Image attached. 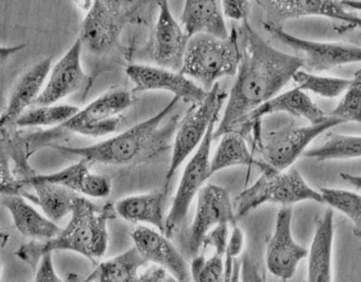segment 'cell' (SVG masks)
Returning a JSON list of instances; mask_svg holds the SVG:
<instances>
[{"label": "cell", "instance_id": "1", "mask_svg": "<svg viewBox=\"0 0 361 282\" xmlns=\"http://www.w3.org/2000/svg\"><path fill=\"white\" fill-rule=\"evenodd\" d=\"M238 32L242 59L222 120L215 128L214 140L234 131L243 118L276 97L302 68L298 56L274 48L250 27L248 20L242 23Z\"/></svg>", "mask_w": 361, "mask_h": 282}, {"label": "cell", "instance_id": "2", "mask_svg": "<svg viewBox=\"0 0 361 282\" xmlns=\"http://www.w3.org/2000/svg\"><path fill=\"white\" fill-rule=\"evenodd\" d=\"M180 101L174 97L154 116L99 143L82 147L54 144L50 147L65 154L80 157L91 165H129L140 162L141 159H153L170 149L171 141L180 123V116L171 118L166 124L163 122L178 106Z\"/></svg>", "mask_w": 361, "mask_h": 282}, {"label": "cell", "instance_id": "3", "mask_svg": "<svg viewBox=\"0 0 361 282\" xmlns=\"http://www.w3.org/2000/svg\"><path fill=\"white\" fill-rule=\"evenodd\" d=\"M114 204L98 206L85 196L78 198L69 223L59 235L47 241H30L15 252L36 270L42 257L54 252H73L96 262L106 255L109 244L108 221L116 217Z\"/></svg>", "mask_w": 361, "mask_h": 282}, {"label": "cell", "instance_id": "4", "mask_svg": "<svg viewBox=\"0 0 361 282\" xmlns=\"http://www.w3.org/2000/svg\"><path fill=\"white\" fill-rule=\"evenodd\" d=\"M133 102L131 92L124 89H111L89 103L85 108L57 128L38 131L23 137H15L16 147L28 159L39 149L50 147L54 142L68 134H80L90 137H102L114 133L121 125L122 113Z\"/></svg>", "mask_w": 361, "mask_h": 282}, {"label": "cell", "instance_id": "5", "mask_svg": "<svg viewBox=\"0 0 361 282\" xmlns=\"http://www.w3.org/2000/svg\"><path fill=\"white\" fill-rule=\"evenodd\" d=\"M242 59L240 32L231 29L228 38H214L197 35L188 40L180 75L201 83L204 90L211 91L219 79L238 75Z\"/></svg>", "mask_w": 361, "mask_h": 282}, {"label": "cell", "instance_id": "6", "mask_svg": "<svg viewBox=\"0 0 361 282\" xmlns=\"http://www.w3.org/2000/svg\"><path fill=\"white\" fill-rule=\"evenodd\" d=\"M261 173L259 178L233 202L238 221L266 204L281 207H290L308 200L324 204L319 190H314L295 167L284 172L269 167Z\"/></svg>", "mask_w": 361, "mask_h": 282}, {"label": "cell", "instance_id": "7", "mask_svg": "<svg viewBox=\"0 0 361 282\" xmlns=\"http://www.w3.org/2000/svg\"><path fill=\"white\" fill-rule=\"evenodd\" d=\"M137 1L94 0L85 13L79 37L83 48L93 56L111 52L120 42L122 32L133 18L139 6Z\"/></svg>", "mask_w": 361, "mask_h": 282}, {"label": "cell", "instance_id": "8", "mask_svg": "<svg viewBox=\"0 0 361 282\" xmlns=\"http://www.w3.org/2000/svg\"><path fill=\"white\" fill-rule=\"evenodd\" d=\"M341 124H343L341 120L329 114L320 123L305 126L288 124L269 133L255 134L254 147L264 163L279 172H284L306 153V149L316 137Z\"/></svg>", "mask_w": 361, "mask_h": 282}, {"label": "cell", "instance_id": "9", "mask_svg": "<svg viewBox=\"0 0 361 282\" xmlns=\"http://www.w3.org/2000/svg\"><path fill=\"white\" fill-rule=\"evenodd\" d=\"M226 92L216 83L209 91L207 98L197 106H192L185 116L180 121L171 155L170 165L166 175L163 188L168 192L171 182L180 165L199 149L204 137L209 132V126L215 118H219L222 106L227 100Z\"/></svg>", "mask_w": 361, "mask_h": 282}, {"label": "cell", "instance_id": "10", "mask_svg": "<svg viewBox=\"0 0 361 282\" xmlns=\"http://www.w3.org/2000/svg\"><path fill=\"white\" fill-rule=\"evenodd\" d=\"M219 118L213 121L199 149L188 159L184 168L173 202L166 215L164 235L169 238L173 236L180 226L183 225L192 202L195 196L199 195L200 190L205 186V182L211 177L212 143L214 141L215 125Z\"/></svg>", "mask_w": 361, "mask_h": 282}, {"label": "cell", "instance_id": "11", "mask_svg": "<svg viewBox=\"0 0 361 282\" xmlns=\"http://www.w3.org/2000/svg\"><path fill=\"white\" fill-rule=\"evenodd\" d=\"M269 34L294 50L302 60V70L319 75L334 68L361 62V47L343 42H314L288 34L283 28L263 25Z\"/></svg>", "mask_w": 361, "mask_h": 282}, {"label": "cell", "instance_id": "12", "mask_svg": "<svg viewBox=\"0 0 361 282\" xmlns=\"http://www.w3.org/2000/svg\"><path fill=\"white\" fill-rule=\"evenodd\" d=\"M234 203L230 192L217 185L207 184L200 190L196 203L195 215L188 228L186 249L188 254L195 258L203 247L207 233L221 223L236 226Z\"/></svg>", "mask_w": 361, "mask_h": 282}, {"label": "cell", "instance_id": "13", "mask_svg": "<svg viewBox=\"0 0 361 282\" xmlns=\"http://www.w3.org/2000/svg\"><path fill=\"white\" fill-rule=\"evenodd\" d=\"M158 7V19L145 54L157 67L180 72L190 38L172 15L168 1H159Z\"/></svg>", "mask_w": 361, "mask_h": 282}, {"label": "cell", "instance_id": "14", "mask_svg": "<svg viewBox=\"0 0 361 282\" xmlns=\"http://www.w3.org/2000/svg\"><path fill=\"white\" fill-rule=\"evenodd\" d=\"M292 219V207L279 209L275 229L266 248V267L274 277L284 282L294 277L298 264L307 258L310 252L295 240Z\"/></svg>", "mask_w": 361, "mask_h": 282}, {"label": "cell", "instance_id": "15", "mask_svg": "<svg viewBox=\"0 0 361 282\" xmlns=\"http://www.w3.org/2000/svg\"><path fill=\"white\" fill-rule=\"evenodd\" d=\"M126 73L135 85L133 92L166 91L184 102L191 103L192 106L203 102L209 94V91L204 90L201 85H196L193 80L180 75V72L157 66L130 64Z\"/></svg>", "mask_w": 361, "mask_h": 282}, {"label": "cell", "instance_id": "16", "mask_svg": "<svg viewBox=\"0 0 361 282\" xmlns=\"http://www.w3.org/2000/svg\"><path fill=\"white\" fill-rule=\"evenodd\" d=\"M82 49L80 39H75L73 46L52 67L44 90L34 106L57 104L62 99L88 87L90 77L85 73L81 63Z\"/></svg>", "mask_w": 361, "mask_h": 282}, {"label": "cell", "instance_id": "17", "mask_svg": "<svg viewBox=\"0 0 361 282\" xmlns=\"http://www.w3.org/2000/svg\"><path fill=\"white\" fill-rule=\"evenodd\" d=\"M275 113H287L297 118H305L310 124L320 123L328 116V114L312 100L308 93L304 92L298 87H294L292 90L277 94L250 113L236 125L234 131L244 136L245 132L250 133L256 126L259 125V122L265 116H271Z\"/></svg>", "mask_w": 361, "mask_h": 282}, {"label": "cell", "instance_id": "18", "mask_svg": "<svg viewBox=\"0 0 361 282\" xmlns=\"http://www.w3.org/2000/svg\"><path fill=\"white\" fill-rule=\"evenodd\" d=\"M131 239L147 262L169 270L180 282H192L191 266L164 233L139 226L132 231Z\"/></svg>", "mask_w": 361, "mask_h": 282}, {"label": "cell", "instance_id": "19", "mask_svg": "<svg viewBox=\"0 0 361 282\" xmlns=\"http://www.w3.org/2000/svg\"><path fill=\"white\" fill-rule=\"evenodd\" d=\"M265 13L263 25L283 28L286 21L304 17H325L343 23L349 11L341 1L331 0H264L257 1Z\"/></svg>", "mask_w": 361, "mask_h": 282}, {"label": "cell", "instance_id": "20", "mask_svg": "<svg viewBox=\"0 0 361 282\" xmlns=\"http://www.w3.org/2000/svg\"><path fill=\"white\" fill-rule=\"evenodd\" d=\"M51 61V58H46L37 62L17 80L7 106L1 113V128L15 126L16 122L28 110L29 106H35L49 77Z\"/></svg>", "mask_w": 361, "mask_h": 282}, {"label": "cell", "instance_id": "21", "mask_svg": "<svg viewBox=\"0 0 361 282\" xmlns=\"http://www.w3.org/2000/svg\"><path fill=\"white\" fill-rule=\"evenodd\" d=\"M180 23L190 39L197 35H207L225 40L231 35L223 13L222 1L219 0H188L180 13Z\"/></svg>", "mask_w": 361, "mask_h": 282}, {"label": "cell", "instance_id": "22", "mask_svg": "<svg viewBox=\"0 0 361 282\" xmlns=\"http://www.w3.org/2000/svg\"><path fill=\"white\" fill-rule=\"evenodd\" d=\"M92 165L85 159L70 165L58 172L36 174V178L50 184L61 185L82 196L106 198L112 192V182L106 175L97 174L91 171Z\"/></svg>", "mask_w": 361, "mask_h": 282}, {"label": "cell", "instance_id": "23", "mask_svg": "<svg viewBox=\"0 0 361 282\" xmlns=\"http://www.w3.org/2000/svg\"><path fill=\"white\" fill-rule=\"evenodd\" d=\"M334 239V212L327 208L316 219L315 233L307 257V282H333Z\"/></svg>", "mask_w": 361, "mask_h": 282}, {"label": "cell", "instance_id": "24", "mask_svg": "<svg viewBox=\"0 0 361 282\" xmlns=\"http://www.w3.org/2000/svg\"><path fill=\"white\" fill-rule=\"evenodd\" d=\"M1 204L11 214L16 229L27 238L35 241L50 240L61 231L57 223L37 211L23 196L3 195Z\"/></svg>", "mask_w": 361, "mask_h": 282}, {"label": "cell", "instance_id": "25", "mask_svg": "<svg viewBox=\"0 0 361 282\" xmlns=\"http://www.w3.org/2000/svg\"><path fill=\"white\" fill-rule=\"evenodd\" d=\"M166 192L162 188L122 198L114 203L116 215L130 223L152 226L153 228L164 233L166 221L164 202Z\"/></svg>", "mask_w": 361, "mask_h": 282}, {"label": "cell", "instance_id": "26", "mask_svg": "<svg viewBox=\"0 0 361 282\" xmlns=\"http://www.w3.org/2000/svg\"><path fill=\"white\" fill-rule=\"evenodd\" d=\"M233 166H256L261 172L269 167L262 159H255L248 149L245 137L236 131L228 132L221 137L219 147L211 159L209 174L212 177Z\"/></svg>", "mask_w": 361, "mask_h": 282}, {"label": "cell", "instance_id": "27", "mask_svg": "<svg viewBox=\"0 0 361 282\" xmlns=\"http://www.w3.org/2000/svg\"><path fill=\"white\" fill-rule=\"evenodd\" d=\"M147 264L142 255L133 247L111 259L100 262L81 282H131Z\"/></svg>", "mask_w": 361, "mask_h": 282}, {"label": "cell", "instance_id": "28", "mask_svg": "<svg viewBox=\"0 0 361 282\" xmlns=\"http://www.w3.org/2000/svg\"><path fill=\"white\" fill-rule=\"evenodd\" d=\"M304 157L318 162L361 159V136L329 133L323 145L307 149Z\"/></svg>", "mask_w": 361, "mask_h": 282}, {"label": "cell", "instance_id": "29", "mask_svg": "<svg viewBox=\"0 0 361 282\" xmlns=\"http://www.w3.org/2000/svg\"><path fill=\"white\" fill-rule=\"evenodd\" d=\"M80 109L71 104H52L29 109L16 122L17 128H57L75 116Z\"/></svg>", "mask_w": 361, "mask_h": 282}, {"label": "cell", "instance_id": "30", "mask_svg": "<svg viewBox=\"0 0 361 282\" xmlns=\"http://www.w3.org/2000/svg\"><path fill=\"white\" fill-rule=\"evenodd\" d=\"M324 204L343 214L354 225V235L361 239V194L343 188H322Z\"/></svg>", "mask_w": 361, "mask_h": 282}, {"label": "cell", "instance_id": "31", "mask_svg": "<svg viewBox=\"0 0 361 282\" xmlns=\"http://www.w3.org/2000/svg\"><path fill=\"white\" fill-rule=\"evenodd\" d=\"M293 81L296 83V87L304 92L314 93L325 99H335L343 95L350 85V79L324 77L302 69L295 73Z\"/></svg>", "mask_w": 361, "mask_h": 282}, {"label": "cell", "instance_id": "32", "mask_svg": "<svg viewBox=\"0 0 361 282\" xmlns=\"http://www.w3.org/2000/svg\"><path fill=\"white\" fill-rule=\"evenodd\" d=\"M329 116L338 118L343 123L355 122L361 124V68L355 72L343 98Z\"/></svg>", "mask_w": 361, "mask_h": 282}, {"label": "cell", "instance_id": "33", "mask_svg": "<svg viewBox=\"0 0 361 282\" xmlns=\"http://www.w3.org/2000/svg\"><path fill=\"white\" fill-rule=\"evenodd\" d=\"M192 282H224V258L214 254L207 258L199 255L191 262Z\"/></svg>", "mask_w": 361, "mask_h": 282}, {"label": "cell", "instance_id": "34", "mask_svg": "<svg viewBox=\"0 0 361 282\" xmlns=\"http://www.w3.org/2000/svg\"><path fill=\"white\" fill-rule=\"evenodd\" d=\"M230 223H221V225L216 226L215 228L212 229L204 239L202 249L212 247L214 249V254L224 258L225 254H226L227 245H228V240H230Z\"/></svg>", "mask_w": 361, "mask_h": 282}, {"label": "cell", "instance_id": "35", "mask_svg": "<svg viewBox=\"0 0 361 282\" xmlns=\"http://www.w3.org/2000/svg\"><path fill=\"white\" fill-rule=\"evenodd\" d=\"M223 13L226 18L245 23L250 15V1L245 0H226L222 1Z\"/></svg>", "mask_w": 361, "mask_h": 282}, {"label": "cell", "instance_id": "36", "mask_svg": "<svg viewBox=\"0 0 361 282\" xmlns=\"http://www.w3.org/2000/svg\"><path fill=\"white\" fill-rule=\"evenodd\" d=\"M131 282H180L169 270L164 269L157 264H151L150 267L140 271L137 277Z\"/></svg>", "mask_w": 361, "mask_h": 282}, {"label": "cell", "instance_id": "37", "mask_svg": "<svg viewBox=\"0 0 361 282\" xmlns=\"http://www.w3.org/2000/svg\"><path fill=\"white\" fill-rule=\"evenodd\" d=\"M35 282H66L56 271L52 254H47L42 257L36 269Z\"/></svg>", "mask_w": 361, "mask_h": 282}, {"label": "cell", "instance_id": "38", "mask_svg": "<svg viewBox=\"0 0 361 282\" xmlns=\"http://www.w3.org/2000/svg\"><path fill=\"white\" fill-rule=\"evenodd\" d=\"M240 282H266L265 275L248 256L240 260Z\"/></svg>", "mask_w": 361, "mask_h": 282}, {"label": "cell", "instance_id": "39", "mask_svg": "<svg viewBox=\"0 0 361 282\" xmlns=\"http://www.w3.org/2000/svg\"><path fill=\"white\" fill-rule=\"evenodd\" d=\"M245 245V237L242 229L238 225L234 226L231 231L230 240L227 245L226 254L225 257H232L234 259H238V257L243 252Z\"/></svg>", "mask_w": 361, "mask_h": 282}, {"label": "cell", "instance_id": "40", "mask_svg": "<svg viewBox=\"0 0 361 282\" xmlns=\"http://www.w3.org/2000/svg\"><path fill=\"white\" fill-rule=\"evenodd\" d=\"M224 282H240V262L225 257Z\"/></svg>", "mask_w": 361, "mask_h": 282}, {"label": "cell", "instance_id": "41", "mask_svg": "<svg viewBox=\"0 0 361 282\" xmlns=\"http://www.w3.org/2000/svg\"><path fill=\"white\" fill-rule=\"evenodd\" d=\"M354 29L361 30V17L349 11L348 15L346 16V18L343 19L341 25L337 26L336 31H338V32L341 34V32H345V31L354 30Z\"/></svg>", "mask_w": 361, "mask_h": 282}, {"label": "cell", "instance_id": "42", "mask_svg": "<svg viewBox=\"0 0 361 282\" xmlns=\"http://www.w3.org/2000/svg\"><path fill=\"white\" fill-rule=\"evenodd\" d=\"M341 180L353 185L356 190H361V175H351L348 173H341Z\"/></svg>", "mask_w": 361, "mask_h": 282}, {"label": "cell", "instance_id": "43", "mask_svg": "<svg viewBox=\"0 0 361 282\" xmlns=\"http://www.w3.org/2000/svg\"><path fill=\"white\" fill-rule=\"evenodd\" d=\"M341 4L347 9L361 11V0H358V1H341Z\"/></svg>", "mask_w": 361, "mask_h": 282}, {"label": "cell", "instance_id": "44", "mask_svg": "<svg viewBox=\"0 0 361 282\" xmlns=\"http://www.w3.org/2000/svg\"><path fill=\"white\" fill-rule=\"evenodd\" d=\"M73 4H75L79 9H81V11L87 13L90 11L91 7H92L93 1H87V0H85V1H73Z\"/></svg>", "mask_w": 361, "mask_h": 282}, {"label": "cell", "instance_id": "45", "mask_svg": "<svg viewBox=\"0 0 361 282\" xmlns=\"http://www.w3.org/2000/svg\"><path fill=\"white\" fill-rule=\"evenodd\" d=\"M21 282H26V281H21Z\"/></svg>", "mask_w": 361, "mask_h": 282}, {"label": "cell", "instance_id": "46", "mask_svg": "<svg viewBox=\"0 0 361 282\" xmlns=\"http://www.w3.org/2000/svg\"><path fill=\"white\" fill-rule=\"evenodd\" d=\"M97 282H101V281H97Z\"/></svg>", "mask_w": 361, "mask_h": 282}]
</instances>
